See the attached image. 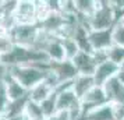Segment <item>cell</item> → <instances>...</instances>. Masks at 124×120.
I'll return each mask as SVG.
<instances>
[{"mask_svg":"<svg viewBox=\"0 0 124 120\" xmlns=\"http://www.w3.org/2000/svg\"><path fill=\"white\" fill-rule=\"evenodd\" d=\"M50 63L46 64H28V66H16L8 70V75L17 80L21 85L29 91L39 82L45 81Z\"/></svg>","mask_w":124,"mask_h":120,"instance_id":"1","label":"cell"},{"mask_svg":"<svg viewBox=\"0 0 124 120\" xmlns=\"http://www.w3.org/2000/svg\"><path fill=\"white\" fill-rule=\"evenodd\" d=\"M117 14L114 13L110 0H98V7H96L93 16L88 21V28L89 31H105V29H112L117 23Z\"/></svg>","mask_w":124,"mask_h":120,"instance_id":"2","label":"cell"},{"mask_svg":"<svg viewBox=\"0 0 124 120\" xmlns=\"http://www.w3.org/2000/svg\"><path fill=\"white\" fill-rule=\"evenodd\" d=\"M39 25L38 24H31V25H16L10 31L13 42L16 46H23V48H34L35 42L39 35Z\"/></svg>","mask_w":124,"mask_h":120,"instance_id":"3","label":"cell"},{"mask_svg":"<svg viewBox=\"0 0 124 120\" xmlns=\"http://www.w3.org/2000/svg\"><path fill=\"white\" fill-rule=\"evenodd\" d=\"M16 25H31L36 23V3L35 0H18L14 13Z\"/></svg>","mask_w":124,"mask_h":120,"instance_id":"4","label":"cell"},{"mask_svg":"<svg viewBox=\"0 0 124 120\" xmlns=\"http://www.w3.org/2000/svg\"><path fill=\"white\" fill-rule=\"evenodd\" d=\"M105 103H107V98L103 87L95 85L88 94H85L84 96L81 98V106H82L84 113H86V112H89L95 108H99Z\"/></svg>","mask_w":124,"mask_h":120,"instance_id":"5","label":"cell"},{"mask_svg":"<svg viewBox=\"0 0 124 120\" xmlns=\"http://www.w3.org/2000/svg\"><path fill=\"white\" fill-rule=\"evenodd\" d=\"M107 102L114 106H124V84L117 78V75L109 80L103 85Z\"/></svg>","mask_w":124,"mask_h":120,"instance_id":"6","label":"cell"},{"mask_svg":"<svg viewBox=\"0 0 124 120\" xmlns=\"http://www.w3.org/2000/svg\"><path fill=\"white\" fill-rule=\"evenodd\" d=\"M50 71L56 75L59 84L74 81L75 77L78 75V71L71 60H64L60 63H50Z\"/></svg>","mask_w":124,"mask_h":120,"instance_id":"7","label":"cell"},{"mask_svg":"<svg viewBox=\"0 0 124 120\" xmlns=\"http://www.w3.org/2000/svg\"><path fill=\"white\" fill-rule=\"evenodd\" d=\"M71 62L75 66L78 74H82V75H93L96 67H98V63H96L93 55L82 50L79 52Z\"/></svg>","mask_w":124,"mask_h":120,"instance_id":"8","label":"cell"},{"mask_svg":"<svg viewBox=\"0 0 124 120\" xmlns=\"http://www.w3.org/2000/svg\"><path fill=\"white\" fill-rule=\"evenodd\" d=\"M112 29H105V31H89V42L92 52L99 50H109L113 46V36Z\"/></svg>","mask_w":124,"mask_h":120,"instance_id":"9","label":"cell"},{"mask_svg":"<svg viewBox=\"0 0 124 120\" xmlns=\"http://www.w3.org/2000/svg\"><path fill=\"white\" fill-rule=\"evenodd\" d=\"M118 74V66L116 63H113L110 60H106L103 63L98 64V67L95 70L93 74V80L98 87H103L109 80L114 78Z\"/></svg>","mask_w":124,"mask_h":120,"instance_id":"10","label":"cell"},{"mask_svg":"<svg viewBox=\"0 0 124 120\" xmlns=\"http://www.w3.org/2000/svg\"><path fill=\"white\" fill-rule=\"evenodd\" d=\"M43 52L46 53V56H47V59H49L50 63H60V62L67 60L63 40L60 39V38H57V36H54V38L47 43V46L45 48Z\"/></svg>","mask_w":124,"mask_h":120,"instance_id":"11","label":"cell"},{"mask_svg":"<svg viewBox=\"0 0 124 120\" xmlns=\"http://www.w3.org/2000/svg\"><path fill=\"white\" fill-rule=\"evenodd\" d=\"M4 87H6V94L10 102H16L20 99L28 98V91L17 80H14L11 75L7 74V77L4 78Z\"/></svg>","mask_w":124,"mask_h":120,"instance_id":"12","label":"cell"},{"mask_svg":"<svg viewBox=\"0 0 124 120\" xmlns=\"http://www.w3.org/2000/svg\"><path fill=\"white\" fill-rule=\"evenodd\" d=\"M54 94V89L50 84H47L46 81H42L38 85H35L32 89L28 91V99L35 103H42L45 99L52 96Z\"/></svg>","mask_w":124,"mask_h":120,"instance_id":"13","label":"cell"},{"mask_svg":"<svg viewBox=\"0 0 124 120\" xmlns=\"http://www.w3.org/2000/svg\"><path fill=\"white\" fill-rule=\"evenodd\" d=\"M86 120H116L114 114V106L112 103H105L99 108H95L85 113Z\"/></svg>","mask_w":124,"mask_h":120,"instance_id":"14","label":"cell"},{"mask_svg":"<svg viewBox=\"0 0 124 120\" xmlns=\"http://www.w3.org/2000/svg\"><path fill=\"white\" fill-rule=\"evenodd\" d=\"M95 85L96 84H95V80H93V75L78 74L75 77V80L73 81V91L81 99L85 94H88Z\"/></svg>","mask_w":124,"mask_h":120,"instance_id":"15","label":"cell"},{"mask_svg":"<svg viewBox=\"0 0 124 120\" xmlns=\"http://www.w3.org/2000/svg\"><path fill=\"white\" fill-rule=\"evenodd\" d=\"M25 114L29 117V120H46L43 113H42V109H40L39 103H35L32 101L27 102V106H25Z\"/></svg>","mask_w":124,"mask_h":120,"instance_id":"16","label":"cell"},{"mask_svg":"<svg viewBox=\"0 0 124 120\" xmlns=\"http://www.w3.org/2000/svg\"><path fill=\"white\" fill-rule=\"evenodd\" d=\"M40 105V109H42V113L45 116V119L50 117L57 112V103H56V94H53L52 96H49L47 99H45Z\"/></svg>","mask_w":124,"mask_h":120,"instance_id":"17","label":"cell"},{"mask_svg":"<svg viewBox=\"0 0 124 120\" xmlns=\"http://www.w3.org/2000/svg\"><path fill=\"white\" fill-rule=\"evenodd\" d=\"M62 40H63V45H64V50H66V57H67V60H73L74 57L81 52L78 45L75 43V40H74L73 38L62 39Z\"/></svg>","mask_w":124,"mask_h":120,"instance_id":"18","label":"cell"},{"mask_svg":"<svg viewBox=\"0 0 124 120\" xmlns=\"http://www.w3.org/2000/svg\"><path fill=\"white\" fill-rule=\"evenodd\" d=\"M107 57H109L110 62H113V63H116L117 66H120L124 62V48L113 45L107 50Z\"/></svg>","mask_w":124,"mask_h":120,"instance_id":"19","label":"cell"},{"mask_svg":"<svg viewBox=\"0 0 124 120\" xmlns=\"http://www.w3.org/2000/svg\"><path fill=\"white\" fill-rule=\"evenodd\" d=\"M112 36H113V45L124 48V27L123 25L116 23V25L113 27Z\"/></svg>","mask_w":124,"mask_h":120,"instance_id":"20","label":"cell"},{"mask_svg":"<svg viewBox=\"0 0 124 120\" xmlns=\"http://www.w3.org/2000/svg\"><path fill=\"white\" fill-rule=\"evenodd\" d=\"M8 105H10V101H8V96H7L6 94V87H4V81L0 84V113L6 114V110L8 108Z\"/></svg>","mask_w":124,"mask_h":120,"instance_id":"21","label":"cell"},{"mask_svg":"<svg viewBox=\"0 0 124 120\" xmlns=\"http://www.w3.org/2000/svg\"><path fill=\"white\" fill-rule=\"evenodd\" d=\"M110 4H112L114 13L117 14V17L124 14V0H110Z\"/></svg>","mask_w":124,"mask_h":120,"instance_id":"22","label":"cell"},{"mask_svg":"<svg viewBox=\"0 0 124 120\" xmlns=\"http://www.w3.org/2000/svg\"><path fill=\"white\" fill-rule=\"evenodd\" d=\"M46 120H71V116L68 112H56V113L47 117Z\"/></svg>","mask_w":124,"mask_h":120,"instance_id":"23","label":"cell"},{"mask_svg":"<svg viewBox=\"0 0 124 120\" xmlns=\"http://www.w3.org/2000/svg\"><path fill=\"white\" fill-rule=\"evenodd\" d=\"M7 120H29V117L25 114V112L23 113H18V114H14V116H10V117H6Z\"/></svg>","mask_w":124,"mask_h":120,"instance_id":"24","label":"cell"},{"mask_svg":"<svg viewBox=\"0 0 124 120\" xmlns=\"http://www.w3.org/2000/svg\"><path fill=\"white\" fill-rule=\"evenodd\" d=\"M7 74H8V70H7L3 64H0V84L4 81V78L7 77Z\"/></svg>","mask_w":124,"mask_h":120,"instance_id":"25","label":"cell"},{"mask_svg":"<svg viewBox=\"0 0 124 120\" xmlns=\"http://www.w3.org/2000/svg\"><path fill=\"white\" fill-rule=\"evenodd\" d=\"M118 74H124V62L118 66Z\"/></svg>","mask_w":124,"mask_h":120,"instance_id":"26","label":"cell"},{"mask_svg":"<svg viewBox=\"0 0 124 120\" xmlns=\"http://www.w3.org/2000/svg\"><path fill=\"white\" fill-rule=\"evenodd\" d=\"M117 23L120 24V25H123V27H124V14H123V16H120V17H118Z\"/></svg>","mask_w":124,"mask_h":120,"instance_id":"27","label":"cell"},{"mask_svg":"<svg viewBox=\"0 0 124 120\" xmlns=\"http://www.w3.org/2000/svg\"><path fill=\"white\" fill-rule=\"evenodd\" d=\"M3 117H4V116H3V114H1V113H0V120H1V119H3Z\"/></svg>","mask_w":124,"mask_h":120,"instance_id":"28","label":"cell"},{"mask_svg":"<svg viewBox=\"0 0 124 120\" xmlns=\"http://www.w3.org/2000/svg\"><path fill=\"white\" fill-rule=\"evenodd\" d=\"M1 120H7V119H6V117H3V119H1Z\"/></svg>","mask_w":124,"mask_h":120,"instance_id":"29","label":"cell"}]
</instances>
